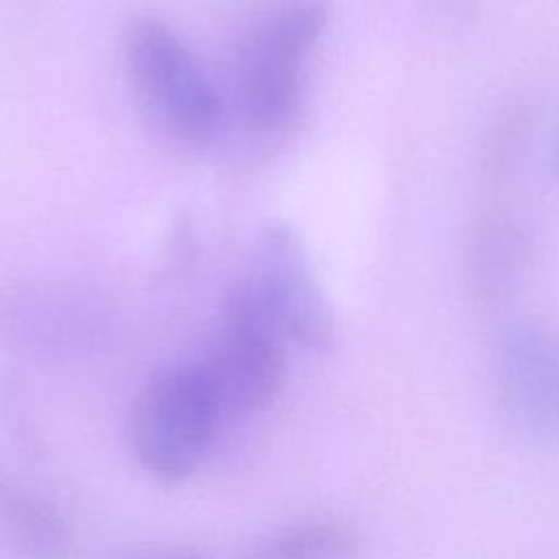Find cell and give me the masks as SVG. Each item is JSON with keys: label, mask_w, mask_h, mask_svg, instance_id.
Wrapping results in <instances>:
<instances>
[{"label": "cell", "mask_w": 559, "mask_h": 559, "mask_svg": "<svg viewBox=\"0 0 559 559\" xmlns=\"http://www.w3.org/2000/svg\"><path fill=\"white\" fill-rule=\"evenodd\" d=\"M199 367L223 415L258 413L280 395L286 378L284 336L245 280L229 290L218 332Z\"/></svg>", "instance_id": "cell-2"}, {"label": "cell", "mask_w": 559, "mask_h": 559, "mask_svg": "<svg viewBox=\"0 0 559 559\" xmlns=\"http://www.w3.org/2000/svg\"><path fill=\"white\" fill-rule=\"evenodd\" d=\"M557 162H559V159H557Z\"/></svg>", "instance_id": "cell-10"}, {"label": "cell", "mask_w": 559, "mask_h": 559, "mask_svg": "<svg viewBox=\"0 0 559 559\" xmlns=\"http://www.w3.org/2000/svg\"><path fill=\"white\" fill-rule=\"evenodd\" d=\"M164 559H201V557H194V555H173V557H164Z\"/></svg>", "instance_id": "cell-9"}, {"label": "cell", "mask_w": 559, "mask_h": 559, "mask_svg": "<svg viewBox=\"0 0 559 559\" xmlns=\"http://www.w3.org/2000/svg\"><path fill=\"white\" fill-rule=\"evenodd\" d=\"M221 415L199 362L155 373L135 397L131 417L140 465L164 483L190 478L212 448Z\"/></svg>", "instance_id": "cell-1"}, {"label": "cell", "mask_w": 559, "mask_h": 559, "mask_svg": "<svg viewBox=\"0 0 559 559\" xmlns=\"http://www.w3.org/2000/svg\"><path fill=\"white\" fill-rule=\"evenodd\" d=\"M354 546V535L341 524L301 522L264 537L247 559H343Z\"/></svg>", "instance_id": "cell-8"}, {"label": "cell", "mask_w": 559, "mask_h": 559, "mask_svg": "<svg viewBox=\"0 0 559 559\" xmlns=\"http://www.w3.org/2000/svg\"><path fill=\"white\" fill-rule=\"evenodd\" d=\"M507 404L524 430L559 441V338L537 325H515L502 341Z\"/></svg>", "instance_id": "cell-6"}, {"label": "cell", "mask_w": 559, "mask_h": 559, "mask_svg": "<svg viewBox=\"0 0 559 559\" xmlns=\"http://www.w3.org/2000/svg\"><path fill=\"white\" fill-rule=\"evenodd\" d=\"M0 520L35 552H59L70 542L66 518L44 498L0 476Z\"/></svg>", "instance_id": "cell-7"}, {"label": "cell", "mask_w": 559, "mask_h": 559, "mask_svg": "<svg viewBox=\"0 0 559 559\" xmlns=\"http://www.w3.org/2000/svg\"><path fill=\"white\" fill-rule=\"evenodd\" d=\"M245 282L284 338L314 354H328L336 345L338 328L332 304L290 223L269 221L260 229Z\"/></svg>", "instance_id": "cell-3"}, {"label": "cell", "mask_w": 559, "mask_h": 559, "mask_svg": "<svg viewBox=\"0 0 559 559\" xmlns=\"http://www.w3.org/2000/svg\"><path fill=\"white\" fill-rule=\"evenodd\" d=\"M127 59L142 96L177 135L203 140L216 129L221 96L168 24L135 20L127 35Z\"/></svg>", "instance_id": "cell-5"}, {"label": "cell", "mask_w": 559, "mask_h": 559, "mask_svg": "<svg viewBox=\"0 0 559 559\" xmlns=\"http://www.w3.org/2000/svg\"><path fill=\"white\" fill-rule=\"evenodd\" d=\"M328 22L323 0H282L253 28L240 63L247 114L264 127L284 122L297 107L304 61Z\"/></svg>", "instance_id": "cell-4"}]
</instances>
